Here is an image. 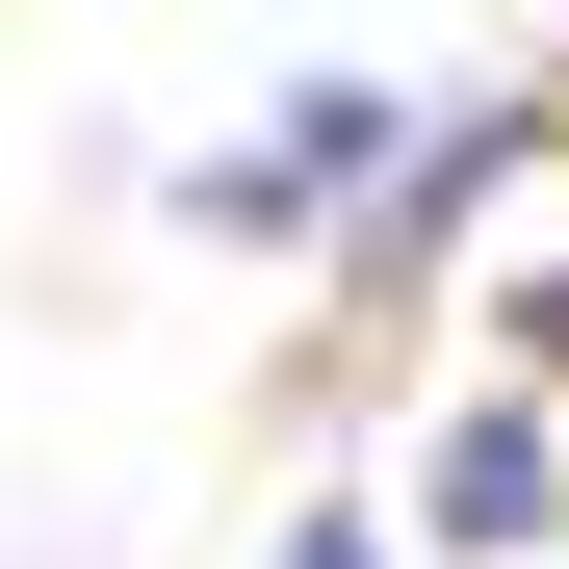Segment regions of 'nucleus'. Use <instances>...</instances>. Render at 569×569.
<instances>
[{
  "instance_id": "nucleus-1",
  "label": "nucleus",
  "mask_w": 569,
  "mask_h": 569,
  "mask_svg": "<svg viewBox=\"0 0 569 569\" xmlns=\"http://www.w3.org/2000/svg\"><path fill=\"white\" fill-rule=\"evenodd\" d=\"M362 156H415V130L362 104V78H311V104H284L259 156H208V181H181V208H208V233H311V208H362Z\"/></svg>"
},
{
  "instance_id": "nucleus-2",
  "label": "nucleus",
  "mask_w": 569,
  "mask_h": 569,
  "mask_svg": "<svg viewBox=\"0 0 569 569\" xmlns=\"http://www.w3.org/2000/svg\"><path fill=\"white\" fill-rule=\"evenodd\" d=\"M415 518H440L466 569H492V543H543V518H569V466H543V415H518V389H492V415H440V466H415Z\"/></svg>"
},
{
  "instance_id": "nucleus-3",
  "label": "nucleus",
  "mask_w": 569,
  "mask_h": 569,
  "mask_svg": "<svg viewBox=\"0 0 569 569\" xmlns=\"http://www.w3.org/2000/svg\"><path fill=\"white\" fill-rule=\"evenodd\" d=\"M284 569H389V543H284Z\"/></svg>"
}]
</instances>
